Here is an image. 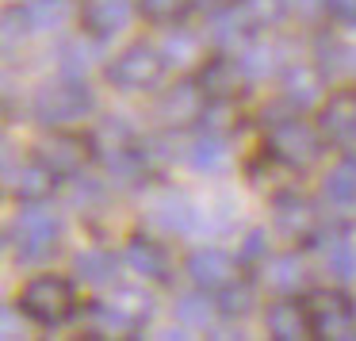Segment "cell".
I'll return each instance as SVG.
<instances>
[{
	"label": "cell",
	"mask_w": 356,
	"mask_h": 341,
	"mask_svg": "<svg viewBox=\"0 0 356 341\" xmlns=\"http://www.w3.org/2000/svg\"><path fill=\"white\" fill-rule=\"evenodd\" d=\"M31 111L42 127L58 131V127H77L81 119H88L96 111V93L85 77L77 73H65L58 81H47V85L35 93Z\"/></svg>",
	"instance_id": "cell-1"
},
{
	"label": "cell",
	"mask_w": 356,
	"mask_h": 341,
	"mask_svg": "<svg viewBox=\"0 0 356 341\" xmlns=\"http://www.w3.org/2000/svg\"><path fill=\"white\" fill-rule=\"evenodd\" d=\"M62 219L47 203H19L16 219L8 223V246L19 264H42L58 253Z\"/></svg>",
	"instance_id": "cell-2"
},
{
	"label": "cell",
	"mask_w": 356,
	"mask_h": 341,
	"mask_svg": "<svg viewBox=\"0 0 356 341\" xmlns=\"http://www.w3.org/2000/svg\"><path fill=\"white\" fill-rule=\"evenodd\" d=\"M325 146H330V142L322 138L318 123H307V119L295 116V111H287L284 119H272L268 134H264L268 157H276L280 165H287V169H295V173L310 169V165L325 154Z\"/></svg>",
	"instance_id": "cell-3"
},
{
	"label": "cell",
	"mask_w": 356,
	"mask_h": 341,
	"mask_svg": "<svg viewBox=\"0 0 356 341\" xmlns=\"http://www.w3.org/2000/svg\"><path fill=\"white\" fill-rule=\"evenodd\" d=\"M157 303L149 292L142 287H115L108 299H92L88 315H92V338H104V333H123V338H138L149 326Z\"/></svg>",
	"instance_id": "cell-4"
},
{
	"label": "cell",
	"mask_w": 356,
	"mask_h": 341,
	"mask_svg": "<svg viewBox=\"0 0 356 341\" xmlns=\"http://www.w3.org/2000/svg\"><path fill=\"white\" fill-rule=\"evenodd\" d=\"M19 315H27L35 326H65L77 315V287L70 276H58V272H42V276L27 280V287L16 299Z\"/></svg>",
	"instance_id": "cell-5"
},
{
	"label": "cell",
	"mask_w": 356,
	"mask_h": 341,
	"mask_svg": "<svg viewBox=\"0 0 356 341\" xmlns=\"http://www.w3.org/2000/svg\"><path fill=\"white\" fill-rule=\"evenodd\" d=\"M165 70H169V58H165L161 47H154V42H131V47H123L108 62L104 77L119 93H149V88L161 85Z\"/></svg>",
	"instance_id": "cell-6"
},
{
	"label": "cell",
	"mask_w": 356,
	"mask_h": 341,
	"mask_svg": "<svg viewBox=\"0 0 356 341\" xmlns=\"http://www.w3.org/2000/svg\"><path fill=\"white\" fill-rule=\"evenodd\" d=\"M314 338H353L356 330V303L345 287H310L302 295Z\"/></svg>",
	"instance_id": "cell-7"
},
{
	"label": "cell",
	"mask_w": 356,
	"mask_h": 341,
	"mask_svg": "<svg viewBox=\"0 0 356 341\" xmlns=\"http://www.w3.org/2000/svg\"><path fill=\"white\" fill-rule=\"evenodd\" d=\"M272 226L291 246H314L322 238V215L302 192H276L272 196Z\"/></svg>",
	"instance_id": "cell-8"
},
{
	"label": "cell",
	"mask_w": 356,
	"mask_h": 341,
	"mask_svg": "<svg viewBox=\"0 0 356 341\" xmlns=\"http://www.w3.org/2000/svg\"><path fill=\"white\" fill-rule=\"evenodd\" d=\"M35 157H39V161L54 173V177L73 180V177H81V173H85V165L96 157L92 134H77V131H70V127H58L47 142H39Z\"/></svg>",
	"instance_id": "cell-9"
},
{
	"label": "cell",
	"mask_w": 356,
	"mask_h": 341,
	"mask_svg": "<svg viewBox=\"0 0 356 341\" xmlns=\"http://www.w3.org/2000/svg\"><path fill=\"white\" fill-rule=\"evenodd\" d=\"M314 123L333 150H356V81L341 85L318 104Z\"/></svg>",
	"instance_id": "cell-10"
},
{
	"label": "cell",
	"mask_w": 356,
	"mask_h": 341,
	"mask_svg": "<svg viewBox=\"0 0 356 341\" xmlns=\"http://www.w3.org/2000/svg\"><path fill=\"white\" fill-rule=\"evenodd\" d=\"M195 81L203 85L207 100H238V96L253 85V77H249V70H245L238 50H215V54L200 65Z\"/></svg>",
	"instance_id": "cell-11"
},
{
	"label": "cell",
	"mask_w": 356,
	"mask_h": 341,
	"mask_svg": "<svg viewBox=\"0 0 356 341\" xmlns=\"http://www.w3.org/2000/svg\"><path fill=\"white\" fill-rule=\"evenodd\" d=\"M70 16V0H19L4 16V35L8 42L16 35H35V31H54Z\"/></svg>",
	"instance_id": "cell-12"
},
{
	"label": "cell",
	"mask_w": 356,
	"mask_h": 341,
	"mask_svg": "<svg viewBox=\"0 0 356 341\" xmlns=\"http://www.w3.org/2000/svg\"><path fill=\"white\" fill-rule=\"evenodd\" d=\"M184 272L195 287L218 292V287H226L241 272V261L234 253H226V249H218V246H203V249H192V253H188Z\"/></svg>",
	"instance_id": "cell-13"
},
{
	"label": "cell",
	"mask_w": 356,
	"mask_h": 341,
	"mask_svg": "<svg viewBox=\"0 0 356 341\" xmlns=\"http://www.w3.org/2000/svg\"><path fill=\"white\" fill-rule=\"evenodd\" d=\"M203 108H207V93H203L200 81H177L157 96V119L165 127H192L200 123Z\"/></svg>",
	"instance_id": "cell-14"
},
{
	"label": "cell",
	"mask_w": 356,
	"mask_h": 341,
	"mask_svg": "<svg viewBox=\"0 0 356 341\" xmlns=\"http://www.w3.org/2000/svg\"><path fill=\"white\" fill-rule=\"evenodd\" d=\"M280 85H284V108L295 111V116H307L310 108L322 104L325 73L314 62H291V65H284Z\"/></svg>",
	"instance_id": "cell-15"
},
{
	"label": "cell",
	"mask_w": 356,
	"mask_h": 341,
	"mask_svg": "<svg viewBox=\"0 0 356 341\" xmlns=\"http://www.w3.org/2000/svg\"><path fill=\"white\" fill-rule=\"evenodd\" d=\"M134 12H138V0H85L81 4V31L96 42L115 39L131 24Z\"/></svg>",
	"instance_id": "cell-16"
},
{
	"label": "cell",
	"mask_w": 356,
	"mask_h": 341,
	"mask_svg": "<svg viewBox=\"0 0 356 341\" xmlns=\"http://www.w3.org/2000/svg\"><path fill=\"white\" fill-rule=\"evenodd\" d=\"M123 261L131 264V272H138L142 280H154V284H169V280H172V261H169V249H165L157 238H146V234H134V238L127 241Z\"/></svg>",
	"instance_id": "cell-17"
},
{
	"label": "cell",
	"mask_w": 356,
	"mask_h": 341,
	"mask_svg": "<svg viewBox=\"0 0 356 341\" xmlns=\"http://www.w3.org/2000/svg\"><path fill=\"white\" fill-rule=\"evenodd\" d=\"M58 180H62V177H54L39 157L27 161V165H19V169H12V165H8V192H12V200H16V203H47L50 196H54Z\"/></svg>",
	"instance_id": "cell-18"
},
{
	"label": "cell",
	"mask_w": 356,
	"mask_h": 341,
	"mask_svg": "<svg viewBox=\"0 0 356 341\" xmlns=\"http://www.w3.org/2000/svg\"><path fill=\"white\" fill-rule=\"evenodd\" d=\"M264 330H268V338H276V341L314 338V333H310V318H307V303L291 299V295H280V299L268 307V315H264Z\"/></svg>",
	"instance_id": "cell-19"
},
{
	"label": "cell",
	"mask_w": 356,
	"mask_h": 341,
	"mask_svg": "<svg viewBox=\"0 0 356 341\" xmlns=\"http://www.w3.org/2000/svg\"><path fill=\"white\" fill-rule=\"evenodd\" d=\"M188 165L203 177H226L234 169V150H230V134H211L203 131L188 150Z\"/></svg>",
	"instance_id": "cell-20"
},
{
	"label": "cell",
	"mask_w": 356,
	"mask_h": 341,
	"mask_svg": "<svg viewBox=\"0 0 356 341\" xmlns=\"http://www.w3.org/2000/svg\"><path fill=\"white\" fill-rule=\"evenodd\" d=\"M149 223L161 226L165 234H188L195 230V203L177 192H161L149 203Z\"/></svg>",
	"instance_id": "cell-21"
},
{
	"label": "cell",
	"mask_w": 356,
	"mask_h": 341,
	"mask_svg": "<svg viewBox=\"0 0 356 341\" xmlns=\"http://www.w3.org/2000/svg\"><path fill=\"white\" fill-rule=\"evenodd\" d=\"M322 196L333 207H356V154L341 150V157L333 161V169L322 180Z\"/></svg>",
	"instance_id": "cell-22"
},
{
	"label": "cell",
	"mask_w": 356,
	"mask_h": 341,
	"mask_svg": "<svg viewBox=\"0 0 356 341\" xmlns=\"http://www.w3.org/2000/svg\"><path fill=\"white\" fill-rule=\"evenodd\" d=\"M261 269H264V284L276 295H295L302 287V280H307V264H302V257L291 253V249H287V253H272Z\"/></svg>",
	"instance_id": "cell-23"
},
{
	"label": "cell",
	"mask_w": 356,
	"mask_h": 341,
	"mask_svg": "<svg viewBox=\"0 0 356 341\" xmlns=\"http://www.w3.org/2000/svg\"><path fill=\"white\" fill-rule=\"evenodd\" d=\"M215 303H218V315L222 318H245V315H253V307H257V284L238 272L230 284L215 292Z\"/></svg>",
	"instance_id": "cell-24"
},
{
	"label": "cell",
	"mask_w": 356,
	"mask_h": 341,
	"mask_svg": "<svg viewBox=\"0 0 356 341\" xmlns=\"http://www.w3.org/2000/svg\"><path fill=\"white\" fill-rule=\"evenodd\" d=\"M215 292H203V287H195V292H184L177 299V322L180 326H192V330H203V326H211V318L218 315V303L211 299Z\"/></svg>",
	"instance_id": "cell-25"
},
{
	"label": "cell",
	"mask_w": 356,
	"mask_h": 341,
	"mask_svg": "<svg viewBox=\"0 0 356 341\" xmlns=\"http://www.w3.org/2000/svg\"><path fill=\"white\" fill-rule=\"evenodd\" d=\"M73 272H77L85 284H111L119 272V257L111 253V249H85V253H77V261H73Z\"/></svg>",
	"instance_id": "cell-26"
},
{
	"label": "cell",
	"mask_w": 356,
	"mask_h": 341,
	"mask_svg": "<svg viewBox=\"0 0 356 341\" xmlns=\"http://www.w3.org/2000/svg\"><path fill=\"white\" fill-rule=\"evenodd\" d=\"M241 12V19H245L249 27L257 31H268V27H276L280 19L291 12V0H234Z\"/></svg>",
	"instance_id": "cell-27"
},
{
	"label": "cell",
	"mask_w": 356,
	"mask_h": 341,
	"mask_svg": "<svg viewBox=\"0 0 356 341\" xmlns=\"http://www.w3.org/2000/svg\"><path fill=\"white\" fill-rule=\"evenodd\" d=\"M195 0H138V16L149 27H180Z\"/></svg>",
	"instance_id": "cell-28"
},
{
	"label": "cell",
	"mask_w": 356,
	"mask_h": 341,
	"mask_svg": "<svg viewBox=\"0 0 356 341\" xmlns=\"http://www.w3.org/2000/svg\"><path fill=\"white\" fill-rule=\"evenodd\" d=\"M325 272H330L337 284L356 276V241H348L345 234H333L330 246H325Z\"/></svg>",
	"instance_id": "cell-29"
},
{
	"label": "cell",
	"mask_w": 356,
	"mask_h": 341,
	"mask_svg": "<svg viewBox=\"0 0 356 341\" xmlns=\"http://www.w3.org/2000/svg\"><path fill=\"white\" fill-rule=\"evenodd\" d=\"M238 100H207V108H203L200 116V127L211 134H230L234 127H238Z\"/></svg>",
	"instance_id": "cell-30"
},
{
	"label": "cell",
	"mask_w": 356,
	"mask_h": 341,
	"mask_svg": "<svg viewBox=\"0 0 356 341\" xmlns=\"http://www.w3.org/2000/svg\"><path fill=\"white\" fill-rule=\"evenodd\" d=\"M165 58H169V62H188V58H195L200 54V35L195 31H188L184 24L177 27V31L169 35V42H165Z\"/></svg>",
	"instance_id": "cell-31"
},
{
	"label": "cell",
	"mask_w": 356,
	"mask_h": 341,
	"mask_svg": "<svg viewBox=\"0 0 356 341\" xmlns=\"http://www.w3.org/2000/svg\"><path fill=\"white\" fill-rule=\"evenodd\" d=\"M268 257H272V253H268V230L253 226V230L245 234V241H241V253H238L241 269H245V264H264Z\"/></svg>",
	"instance_id": "cell-32"
},
{
	"label": "cell",
	"mask_w": 356,
	"mask_h": 341,
	"mask_svg": "<svg viewBox=\"0 0 356 341\" xmlns=\"http://www.w3.org/2000/svg\"><path fill=\"white\" fill-rule=\"evenodd\" d=\"M325 12H330V19H337V24L356 27V0H325Z\"/></svg>",
	"instance_id": "cell-33"
}]
</instances>
